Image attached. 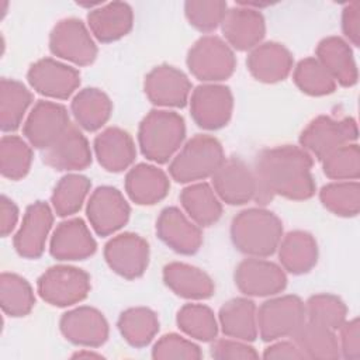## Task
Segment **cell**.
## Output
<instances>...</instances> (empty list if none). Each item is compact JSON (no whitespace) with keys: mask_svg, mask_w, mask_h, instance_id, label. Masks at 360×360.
Listing matches in <instances>:
<instances>
[{"mask_svg":"<svg viewBox=\"0 0 360 360\" xmlns=\"http://www.w3.org/2000/svg\"><path fill=\"white\" fill-rule=\"evenodd\" d=\"M312 156L301 146L283 145L262 150L255 162L257 198L267 204L274 195L288 200H308L315 194Z\"/></svg>","mask_w":360,"mask_h":360,"instance_id":"6da1fadb","label":"cell"},{"mask_svg":"<svg viewBox=\"0 0 360 360\" xmlns=\"http://www.w3.org/2000/svg\"><path fill=\"white\" fill-rule=\"evenodd\" d=\"M283 238L280 218L264 208L240 211L231 224L233 246L250 257L271 256Z\"/></svg>","mask_w":360,"mask_h":360,"instance_id":"7a4b0ae2","label":"cell"},{"mask_svg":"<svg viewBox=\"0 0 360 360\" xmlns=\"http://www.w3.org/2000/svg\"><path fill=\"white\" fill-rule=\"evenodd\" d=\"M186 136L184 120L169 110H152L139 124L138 142L143 156L155 163L169 162Z\"/></svg>","mask_w":360,"mask_h":360,"instance_id":"3957f363","label":"cell"},{"mask_svg":"<svg viewBox=\"0 0 360 360\" xmlns=\"http://www.w3.org/2000/svg\"><path fill=\"white\" fill-rule=\"evenodd\" d=\"M221 142L211 135H195L183 145L169 165V173L177 183H194L212 177L224 163Z\"/></svg>","mask_w":360,"mask_h":360,"instance_id":"277c9868","label":"cell"},{"mask_svg":"<svg viewBox=\"0 0 360 360\" xmlns=\"http://www.w3.org/2000/svg\"><path fill=\"white\" fill-rule=\"evenodd\" d=\"M187 66L194 77L205 83L228 79L236 66L233 49L219 37H201L187 53Z\"/></svg>","mask_w":360,"mask_h":360,"instance_id":"5b68a950","label":"cell"},{"mask_svg":"<svg viewBox=\"0 0 360 360\" xmlns=\"http://www.w3.org/2000/svg\"><path fill=\"white\" fill-rule=\"evenodd\" d=\"M305 319V304L300 297H274L264 301L256 311L257 335L264 342L292 336Z\"/></svg>","mask_w":360,"mask_h":360,"instance_id":"8992f818","label":"cell"},{"mask_svg":"<svg viewBox=\"0 0 360 360\" xmlns=\"http://www.w3.org/2000/svg\"><path fill=\"white\" fill-rule=\"evenodd\" d=\"M39 297L53 307H70L83 301L90 291V276L73 266H52L37 281Z\"/></svg>","mask_w":360,"mask_h":360,"instance_id":"52a82bcc","label":"cell"},{"mask_svg":"<svg viewBox=\"0 0 360 360\" xmlns=\"http://www.w3.org/2000/svg\"><path fill=\"white\" fill-rule=\"evenodd\" d=\"M357 124L353 118L335 120L319 115L312 120L300 135V145L311 156L322 160L335 149L357 139Z\"/></svg>","mask_w":360,"mask_h":360,"instance_id":"ba28073f","label":"cell"},{"mask_svg":"<svg viewBox=\"0 0 360 360\" xmlns=\"http://www.w3.org/2000/svg\"><path fill=\"white\" fill-rule=\"evenodd\" d=\"M49 49L55 56L79 66L94 62L97 46L87 27L77 18L60 20L49 35Z\"/></svg>","mask_w":360,"mask_h":360,"instance_id":"9c48e42d","label":"cell"},{"mask_svg":"<svg viewBox=\"0 0 360 360\" xmlns=\"http://www.w3.org/2000/svg\"><path fill=\"white\" fill-rule=\"evenodd\" d=\"M188 101L191 117L202 129H219L231 120L233 97L226 86L204 83L193 90Z\"/></svg>","mask_w":360,"mask_h":360,"instance_id":"30bf717a","label":"cell"},{"mask_svg":"<svg viewBox=\"0 0 360 360\" xmlns=\"http://www.w3.org/2000/svg\"><path fill=\"white\" fill-rule=\"evenodd\" d=\"M86 214L96 233L108 236L128 222L131 208L120 190L111 186H101L91 193Z\"/></svg>","mask_w":360,"mask_h":360,"instance_id":"8fae6325","label":"cell"},{"mask_svg":"<svg viewBox=\"0 0 360 360\" xmlns=\"http://www.w3.org/2000/svg\"><path fill=\"white\" fill-rule=\"evenodd\" d=\"M212 188L221 201L243 205L257 198V180L253 169L238 158L225 159L212 174Z\"/></svg>","mask_w":360,"mask_h":360,"instance_id":"7c38bea8","label":"cell"},{"mask_svg":"<svg viewBox=\"0 0 360 360\" xmlns=\"http://www.w3.org/2000/svg\"><path fill=\"white\" fill-rule=\"evenodd\" d=\"M235 284L248 297H270L281 292L287 285L284 270L263 257L242 260L235 269Z\"/></svg>","mask_w":360,"mask_h":360,"instance_id":"4fadbf2b","label":"cell"},{"mask_svg":"<svg viewBox=\"0 0 360 360\" xmlns=\"http://www.w3.org/2000/svg\"><path fill=\"white\" fill-rule=\"evenodd\" d=\"M104 259L114 273L132 280L141 277L148 267L149 245L136 233H120L104 246Z\"/></svg>","mask_w":360,"mask_h":360,"instance_id":"5bb4252c","label":"cell"},{"mask_svg":"<svg viewBox=\"0 0 360 360\" xmlns=\"http://www.w3.org/2000/svg\"><path fill=\"white\" fill-rule=\"evenodd\" d=\"M69 125V114L62 104L41 100L28 114L22 134L31 146L44 150L51 146Z\"/></svg>","mask_w":360,"mask_h":360,"instance_id":"9a60e30c","label":"cell"},{"mask_svg":"<svg viewBox=\"0 0 360 360\" xmlns=\"http://www.w3.org/2000/svg\"><path fill=\"white\" fill-rule=\"evenodd\" d=\"M27 79L35 91L58 100L70 97L80 84V73L75 68L52 58H44L31 65Z\"/></svg>","mask_w":360,"mask_h":360,"instance_id":"2e32d148","label":"cell"},{"mask_svg":"<svg viewBox=\"0 0 360 360\" xmlns=\"http://www.w3.org/2000/svg\"><path fill=\"white\" fill-rule=\"evenodd\" d=\"M225 42L238 51H252L262 44L266 34V24L262 13L245 3L228 8L222 22Z\"/></svg>","mask_w":360,"mask_h":360,"instance_id":"e0dca14e","label":"cell"},{"mask_svg":"<svg viewBox=\"0 0 360 360\" xmlns=\"http://www.w3.org/2000/svg\"><path fill=\"white\" fill-rule=\"evenodd\" d=\"M143 89L149 101L158 107H184L191 94L188 77L170 65L153 68L145 77Z\"/></svg>","mask_w":360,"mask_h":360,"instance_id":"ac0fdd59","label":"cell"},{"mask_svg":"<svg viewBox=\"0 0 360 360\" xmlns=\"http://www.w3.org/2000/svg\"><path fill=\"white\" fill-rule=\"evenodd\" d=\"M52 224L53 214L46 202L35 201L28 205L13 240L17 253L27 259L39 257L44 253Z\"/></svg>","mask_w":360,"mask_h":360,"instance_id":"d6986e66","label":"cell"},{"mask_svg":"<svg viewBox=\"0 0 360 360\" xmlns=\"http://www.w3.org/2000/svg\"><path fill=\"white\" fill-rule=\"evenodd\" d=\"M156 233L165 245L181 255L195 253L202 243L200 226L177 207H166L160 211Z\"/></svg>","mask_w":360,"mask_h":360,"instance_id":"ffe728a7","label":"cell"},{"mask_svg":"<svg viewBox=\"0 0 360 360\" xmlns=\"http://www.w3.org/2000/svg\"><path fill=\"white\" fill-rule=\"evenodd\" d=\"M59 329L65 339L86 347H98L108 338V323L104 315L86 305L65 312L59 321Z\"/></svg>","mask_w":360,"mask_h":360,"instance_id":"44dd1931","label":"cell"},{"mask_svg":"<svg viewBox=\"0 0 360 360\" xmlns=\"http://www.w3.org/2000/svg\"><path fill=\"white\" fill-rule=\"evenodd\" d=\"M42 160L55 170H82L91 163V149L82 131L70 124L51 146L42 150Z\"/></svg>","mask_w":360,"mask_h":360,"instance_id":"7402d4cb","label":"cell"},{"mask_svg":"<svg viewBox=\"0 0 360 360\" xmlns=\"http://www.w3.org/2000/svg\"><path fill=\"white\" fill-rule=\"evenodd\" d=\"M97 243L80 218H72L60 222L49 243L51 255L58 260H83L94 255Z\"/></svg>","mask_w":360,"mask_h":360,"instance_id":"603a6c76","label":"cell"},{"mask_svg":"<svg viewBox=\"0 0 360 360\" xmlns=\"http://www.w3.org/2000/svg\"><path fill=\"white\" fill-rule=\"evenodd\" d=\"M291 52L278 42H263L255 46L246 59L250 75L263 83L284 80L292 69Z\"/></svg>","mask_w":360,"mask_h":360,"instance_id":"cb8c5ba5","label":"cell"},{"mask_svg":"<svg viewBox=\"0 0 360 360\" xmlns=\"http://www.w3.org/2000/svg\"><path fill=\"white\" fill-rule=\"evenodd\" d=\"M90 32L101 42H112L125 37L134 24V11L128 3H100L87 14Z\"/></svg>","mask_w":360,"mask_h":360,"instance_id":"d4e9b609","label":"cell"},{"mask_svg":"<svg viewBox=\"0 0 360 360\" xmlns=\"http://www.w3.org/2000/svg\"><path fill=\"white\" fill-rule=\"evenodd\" d=\"M170 188L167 174L155 165L139 163L125 176V191L139 205H153L163 200Z\"/></svg>","mask_w":360,"mask_h":360,"instance_id":"484cf974","label":"cell"},{"mask_svg":"<svg viewBox=\"0 0 360 360\" xmlns=\"http://www.w3.org/2000/svg\"><path fill=\"white\" fill-rule=\"evenodd\" d=\"M94 153L98 163L108 172L118 173L128 169L136 156L131 135L117 127L101 131L94 139Z\"/></svg>","mask_w":360,"mask_h":360,"instance_id":"4316f807","label":"cell"},{"mask_svg":"<svg viewBox=\"0 0 360 360\" xmlns=\"http://www.w3.org/2000/svg\"><path fill=\"white\" fill-rule=\"evenodd\" d=\"M315 58L340 86L350 87L357 83L359 73L353 51L343 38L335 35L323 38L316 46Z\"/></svg>","mask_w":360,"mask_h":360,"instance_id":"83f0119b","label":"cell"},{"mask_svg":"<svg viewBox=\"0 0 360 360\" xmlns=\"http://www.w3.org/2000/svg\"><path fill=\"white\" fill-rule=\"evenodd\" d=\"M163 281L176 295L187 300H205L215 291L214 281L205 271L180 262L165 266Z\"/></svg>","mask_w":360,"mask_h":360,"instance_id":"f1b7e54d","label":"cell"},{"mask_svg":"<svg viewBox=\"0 0 360 360\" xmlns=\"http://www.w3.org/2000/svg\"><path fill=\"white\" fill-rule=\"evenodd\" d=\"M277 250L283 269L292 274L308 273L318 260L316 240L305 231L288 232L281 238Z\"/></svg>","mask_w":360,"mask_h":360,"instance_id":"f546056e","label":"cell"},{"mask_svg":"<svg viewBox=\"0 0 360 360\" xmlns=\"http://www.w3.org/2000/svg\"><path fill=\"white\" fill-rule=\"evenodd\" d=\"M256 305L252 300L238 297L226 301L219 309V326L232 339L252 342L257 338Z\"/></svg>","mask_w":360,"mask_h":360,"instance_id":"4dcf8cb0","label":"cell"},{"mask_svg":"<svg viewBox=\"0 0 360 360\" xmlns=\"http://www.w3.org/2000/svg\"><path fill=\"white\" fill-rule=\"evenodd\" d=\"M70 111L77 125L91 132L100 129L110 120L112 103L100 89L86 87L73 97Z\"/></svg>","mask_w":360,"mask_h":360,"instance_id":"1f68e13d","label":"cell"},{"mask_svg":"<svg viewBox=\"0 0 360 360\" xmlns=\"http://www.w3.org/2000/svg\"><path fill=\"white\" fill-rule=\"evenodd\" d=\"M180 202L188 218L198 226H210L215 224L222 214V204L214 188L198 181L187 186L180 193Z\"/></svg>","mask_w":360,"mask_h":360,"instance_id":"d6a6232c","label":"cell"},{"mask_svg":"<svg viewBox=\"0 0 360 360\" xmlns=\"http://www.w3.org/2000/svg\"><path fill=\"white\" fill-rule=\"evenodd\" d=\"M292 342L304 353L305 359H338L340 357L339 340L335 330L304 321V323L291 336Z\"/></svg>","mask_w":360,"mask_h":360,"instance_id":"836d02e7","label":"cell"},{"mask_svg":"<svg viewBox=\"0 0 360 360\" xmlns=\"http://www.w3.org/2000/svg\"><path fill=\"white\" fill-rule=\"evenodd\" d=\"M32 101L31 91L18 80H0V127L4 132L15 131Z\"/></svg>","mask_w":360,"mask_h":360,"instance_id":"e575fe53","label":"cell"},{"mask_svg":"<svg viewBox=\"0 0 360 360\" xmlns=\"http://www.w3.org/2000/svg\"><path fill=\"white\" fill-rule=\"evenodd\" d=\"M121 336L134 347L148 346L159 330L158 315L145 307L125 309L118 318Z\"/></svg>","mask_w":360,"mask_h":360,"instance_id":"d590c367","label":"cell"},{"mask_svg":"<svg viewBox=\"0 0 360 360\" xmlns=\"http://www.w3.org/2000/svg\"><path fill=\"white\" fill-rule=\"evenodd\" d=\"M0 305L4 314L18 318L31 312L35 305V297L30 283L14 273L0 276Z\"/></svg>","mask_w":360,"mask_h":360,"instance_id":"8d00e7d4","label":"cell"},{"mask_svg":"<svg viewBox=\"0 0 360 360\" xmlns=\"http://www.w3.org/2000/svg\"><path fill=\"white\" fill-rule=\"evenodd\" d=\"M90 187L91 183L86 176L75 173L63 176L55 186L51 197L55 212L59 217L76 214L82 208Z\"/></svg>","mask_w":360,"mask_h":360,"instance_id":"74e56055","label":"cell"},{"mask_svg":"<svg viewBox=\"0 0 360 360\" xmlns=\"http://www.w3.org/2000/svg\"><path fill=\"white\" fill-rule=\"evenodd\" d=\"M321 202L339 217H356L360 211V186L354 180H338L323 186L319 191Z\"/></svg>","mask_w":360,"mask_h":360,"instance_id":"f35d334b","label":"cell"},{"mask_svg":"<svg viewBox=\"0 0 360 360\" xmlns=\"http://www.w3.org/2000/svg\"><path fill=\"white\" fill-rule=\"evenodd\" d=\"M32 149L17 135H4L0 142V172L10 180H20L31 169Z\"/></svg>","mask_w":360,"mask_h":360,"instance_id":"ab89813d","label":"cell"},{"mask_svg":"<svg viewBox=\"0 0 360 360\" xmlns=\"http://www.w3.org/2000/svg\"><path fill=\"white\" fill-rule=\"evenodd\" d=\"M177 325L187 336L211 342L217 338L218 322L214 312L202 304H186L177 312Z\"/></svg>","mask_w":360,"mask_h":360,"instance_id":"60d3db41","label":"cell"},{"mask_svg":"<svg viewBox=\"0 0 360 360\" xmlns=\"http://www.w3.org/2000/svg\"><path fill=\"white\" fill-rule=\"evenodd\" d=\"M292 79L297 87L308 96H326L336 89V82L316 58L300 60L294 68Z\"/></svg>","mask_w":360,"mask_h":360,"instance_id":"b9f144b4","label":"cell"},{"mask_svg":"<svg viewBox=\"0 0 360 360\" xmlns=\"http://www.w3.org/2000/svg\"><path fill=\"white\" fill-rule=\"evenodd\" d=\"M347 307L333 294L322 292L315 294L305 302L307 321L326 326L332 330H338L346 321Z\"/></svg>","mask_w":360,"mask_h":360,"instance_id":"7bdbcfd3","label":"cell"},{"mask_svg":"<svg viewBox=\"0 0 360 360\" xmlns=\"http://www.w3.org/2000/svg\"><path fill=\"white\" fill-rule=\"evenodd\" d=\"M323 173L333 180H357L360 176V150L357 143L343 145L322 159Z\"/></svg>","mask_w":360,"mask_h":360,"instance_id":"ee69618b","label":"cell"},{"mask_svg":"<svg viewBox=\"0 0 360 360\" xmlns=\"http://www.w3.org/2000/svg\"><path fill=\"white\" fill-rule=\"evenodd\" d=\"M228 4L222 0H188L184 3V13L188 22L202 32L214 31L221 25Z\"/></svg>","mask_w":360,"mask_h":360,"instance_id":"f6af8a7d","label":"cell"},{"mask_svg":"<svg viewBox=\"0 0 360 360\" xmlns=\"http://www.w3.org/2000/svg\"><path fill=\"white\" fill-rule=\"evenodd\" d=\"M152 357L159 360H172V359H187L198 360L202 357L200 347L191 340L176 335L169 333L162 336L152 349Z\"/></svg>","mask_w":360,"mask_h":360,"instance_id":"bcb514c9","label":"cell"},{"mask_svg":"<svg viewBox=\"0 0 360 360\" xmlns=\"http://www.w3.org/2000/svg\"><path fill=\"white\" fill-rule=\"evenodd\" d=\"M211 356L218 360H249L257 359V352L238 339H219L211 346Z\"/></svg>","mask_w":360,"mask_h":360,"instance_id":"7dc6e473","label":"cell"},{"mask_svg":"<svg viewBox=\"0 0 360 360\" xmlns=\"http://www.w3.org/2000/svg\"><path fill=\"white\" fill-rule=\"evenodd\" d=\"M340 330V342L339 350L340 354L347 360H359L360 359V325L359 319L345 321L339 328Z\"/></svg>","mask_w":360,"mask_h":360,"instance_id":"c3c4849f","label":"cell"},{"mask_svg":"<svg viewBox=\"0 0 360 360\" xmlns=\"http://www.w3.org/2000/svg\"><path fill=\"white\" fill-rule=\"evenodd\" d=\"M342 30L346 38L354 45L360 44V3L352 1L345 6L342 13Z\"/></svg>","mask_w":360,"mask_h":360,"instance_id":"681fc988","label":"cell"},{"mask_svg":"<svg viewBox=\"0 0 360 360\" xmlns=\"http://www.w3.org/2000/svg\"><path fill=\"white\" fill-rule=\"evenodd\" d=\"M18 221V208L13 200L1 195L0 200V232L1 236H7L13 232Z\"/></svg>","mask_w":360,"mask_h":360,"instance_id":"f907efd6","label":"cell"},{"mask_svg":"<svg viewBox=\"0 0 360 360\" xmlns=\"http://www.w3.org/2000/svg\"><path fill=\"white\" fill-rule=\"evenodd\" d=\"M264 359H305L294 342H274L264 349Z\"/></svg>","mask_w":360,"mask_h":360,"instance_id":"816d5d0a","label":"cell"},{"mask_svg":"<svg viewBox=\"0 0 360 360\" xmlns=\"http://www.w3.org/2000/svg\"><path fill=\"white\" fill-rule=\"evenodd\" d=\"M75 359H101V354L94 353V352H89V350H82L73 354Z\"/></svg>","mask_w":360,"mask_h":360,"instance_id":"f5cc1de1","label":"cell"}]
</instances>
